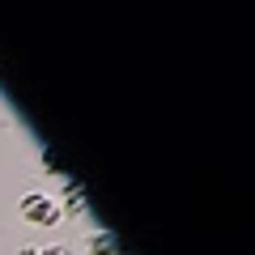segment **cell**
Wrapping results in <instances>:
<instances>
[{
	"mask_svg": "<svg viewBox=\"0 0 255 255\" xmlns=\"http://www.w3.org/2000/svg\"><path fill=\"white\" fill-rule=\"evenodd\" d=\"M17 213H21L26 226H60L64 221V209L47 196V191H26L21 204H17Z\"/></svg>",
	"mask_w": 255,
	"mask_h": 255,
	"instance_id": "1",
	"label": "cell"
},
{
	"mask_svg": "<svg viewBox=\"0 0 255 255\" xmlns=\"http://www.w3.org/2000/svg\"><path fill=\"white\" fill-rule=\"evenodd\" d=\"M68 217H81L85 213V191H81V183L77 179H64V204H60Z\"/></svg>",
	"mask_w": 255,
	"mask_h": 255,
	"instance_id": "2",
	"label": "cell"
},
{
	"mask_svg": "<svg viewBox=\"0 0 255 255\" xmlns=\"http://www.w3.org/2000/svg\"><path fill=\"white\" fill-rule=\"evenodd\" d=\"M90 255H119L115 234H107V230H94V234H90Z\"/></svg>",
	"mask_w": 255,
	"mask_h": 255,
	"instance_id": "3",
	"label": "cell"
},
{
	"mask_svg": "<svg viewBox=\"0 0 255 255\" xmlns=\"http://www.w3.org/2000/svg\"><path fill=\"white\" fill-rule=\"evenodd\" d=\"M43 170H47V174H64L60 162H55V153H47V149H43ZM64 179H68V174H64Z\"/></svg>",
	"mask_w": 255,
	"mask_h": 255,
	"instance_id": "4",
	"label": "cell"
},
{
	"mask_svg": "<svg viewBox=\"0 0 255 255\" xmlns=\"http://www.w3.org/2000/svg\"><path fill=\"white\" fill-rule=\"evenodd\" d=\"M38 255H73L64 243H55V247H38Z\"/></svg>",
	"mask_w": 255,
	"mask_h": 255,
	"instance_id": "5",
	"label": "cell"
},
{
	"mask_svg": "<svg viewBox=\"0 0 255 255\" xmlns=\"http://www.w3.org/2000/svg\"><path fill=\"white\" fill-rule=\"evenodd\" d=\"M17 255H38V247H21V251Z\"/></svg>",
	"mask_w": 255,
	"mask_h": 255,
	"instance_id": "6",
	"label": "cell"
}]
</instances>
